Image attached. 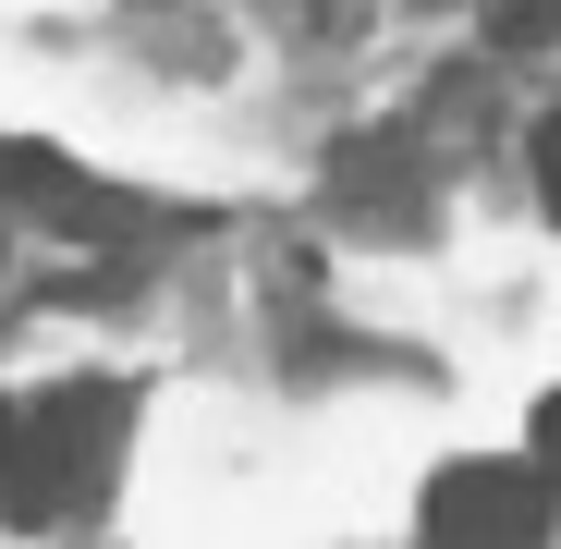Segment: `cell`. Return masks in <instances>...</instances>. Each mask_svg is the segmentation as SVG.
<instances>
[{
    "mask_svg": "<svg viewBox=\"0 0 561 549\" xmlns=\"http://www.w3.org/2000/svg\"><path fill=\"white\" fill-rule=\"evenodd\" d=\"M330 196H342V208H379V220H427V171H415L403 135H354V147L330 159Z\"/></svg>",
    "mask_w": 561,
    "mask_h": 549,
    "instance_id": "obj_3",
    "label": "cell"
},
{
    "mask_svg": "<svg viewBox=\"0 0 561 549\" xmlns=\"http://www.w3.org/2000/svg\"><path fill=\"white\" fill-rule=\"evenodd\" d=\"M0 183H13L25 208H49V220H85V232H99V183H85V171H61L49 147H0Z\"/></svg>",
    "mask_w": 561,
    "mask_h": 549,
    "instance_id": "obj_4",
    "label": "cell"
},
{
    "mask_svg": "<svg viewBox=\"0 0 561 549\" xmlns=\"http://www.w3.org/2000/svg\"><path fill=\"white\" fill-rule=\"evenodd\" d=\"M489 37L501 49H561V0H489Z\"/></svg>",
    "mask_w": 561,
    "mask_h": 549,
    "instance_id": "obj_5",
    "label": "cell"
},
{
    "mask_svg": "<svg viewBox=\"0 0 561 549\" xmlns=\"http://www.w3.org/2000/svg\"><path fill=\"white\" fill-rule=\"evenodd\" d=\"M537 465H549V477H561V391H549V403H537Z\"/></svg>",
    "mask_w": 561,
    "mask_h": 549,
    "instance_id": "obj_7",
    "label": "cell"
},
{
    "mask_svg": "<svg viewBox=\"0 0 561 549\" xmlns=\"http://www.w3.org/2000/svg\"><path fill=\"white\" fill-rule=\"evenodd\" d=\"M123 415H135L123 379H61L49 403H25L13 427H0V525H73V513H99V489L123 465Z\"/></svg>",
    "mask_w": 561,
    "mask_h": 549,
    "instance_id": "obj_1",
    "label": "cell"
},
{
    "mask_svg": "<svg viewBox=\"0 0 561 549\" xmlns=\"http://www.w3.org/2000/svg\"><path fill=\"white\" fill-rule=\"evenodd\" d=\"M537 196H549V220H561V111L537 123Z\"/></svg>",
    "mask_w": 561,
    "mask_h": 549,
    "instance_id": "obj_6",
    "label": "cell"
},
{
    "mask_svg": "<svg viewBox=\"0 0 561 549\" xmlns=\"http://www.w3.org/2000/svg\"><path fill=\"white\" fill-rule=\"evenodd\" d=\"M427 549H537L549 537V465H451L415 501Z\"/></svg>",
    "mask_w": 561,
    "mask_h": 549,
    "instance_id": "obj_2",
    "label": "cell"
},
{
    "mask_svg": "<svg viewBox=\"0 0 561 549\" xmlns=\"http://www.w3.org/2000/svg\"><path fill=\"white\" fill-rule=\"evenodd\" d=\"M268 13H294V25H342L354 0H268Z\"/></svg>",
    "mask_w": 561,
    "mask_h": 549,
    "instance_id": "obj_8",
    "label": "cell"
},
{
    "mask_svg": "<svg viewBox=\"0 0 561 549\" xmlns=\"http://www.w3.org/2000/svg\"><path fill=\"white\" fill-rule=\"evenodd\" d=\"M0 427H13V415H0Z\"/></svg>",
    "mask_w": 561,
    "mask_h": 549,
    "instance_id": "obj_9",
    "label": "cell"
}]
</instances>
